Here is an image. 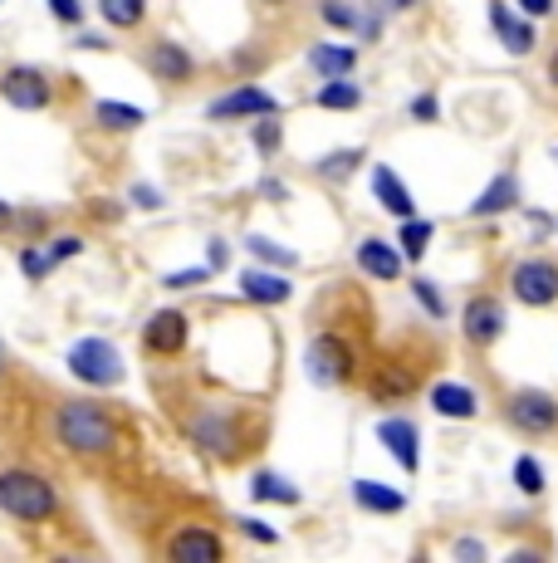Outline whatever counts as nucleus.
Masks as SVG:
<instances>
[{
    "instance_id": "nucleus-1",
    "label": "nucleus",
    "mask_w": 558,
    "mask_h": 563,
    "mask_svg": "<svg viewBox=\"0 0 558 563\" xmlns=\"http://www.w3.org/2000/svg\"><path fill=\"white\" fill-rule=\"evenodd\" d=\"M55 437L64 451H79V456H99L113 451L118 441V421L99 402H64L55 411Z\"/></svg>"
},
{
    "instance_id": "nucleus-2",
    "label": "nucleus",
    "mask_w": 558,
    "mask_h": 563,
    "mask_svg": "<svg viewBox=\"0 0 558 563\" xmlns=\"http://www.w3.org/2000/svg\"><path fill=\"white\" fill-rule=\"evenodd\" d=\"M0 510L10 519L40 525V519L55 515V485L35 471H5L0 475Z\"/></svg>"
},
{
    "instance_id": "nucleus-3",
    "label": "nucleus",
    "mask_w": 558,
    "mask_h": 563,
    "mask_svg": "<svg viewBox=\"0 0 558 563\" xmlns=\"http://www.w3.org/2000/svg\"><path fill=\"white\" fill-rule=\"evenodd\" d=\"M69 373L89 387H118L123 383V358L109 339H79L69 349Z\"/></svg>"
},
{
    "instance_id": "nucleus-4",
    "label": "nucleus",
    "mask_w": 558,
    "mask_h": 563,
    "mask_svg": "<svg viewBox=\"0 0 558 563\" xmlns=\"http://www.w3.org/2000/svg\"><path fill=\"white\" fill-rule=\"evenodd\" d=\"M510 295L520 299L524 309L558 305V265H554V260H539V255L520 260V265L510 269Z\"/></svg>"
},
{
    "instance_id": "nucleus-5",
    "label": "nucleus",
    "mask_w": 558,
    "mask_h": 563,
    "mask_svg": "<svg viewBox=\"0 0 558 563\" xmlns=\"http://www.w3.org/2000/svg\"><path fill=\"white\" fill-rule=\"evenodd\" d=\"M510 421L524 431V437H554L558 431V397H549L544 387H520V393H510Z\"/></svg>"
},
{
    "instance_id": "nucleus-6",
    "label": "nucleus",
    "mask_w": 558,
    "mask_h": 563,
    "mask_svg": "<svg viewBox=\"0 0 558 563\" xmlns=\"http://www.w3.org/2000/svg\"><path fill=\"white\" fill-rule=\"evenodd\" d=\"M304 367H309V383L338 387V383H348L353 377V353H348V343H343L338 333H319V339L309 343V353H304Z\"/></svg>"
},
{
    "instance_id": "nucleus-7",
    "label": "nucleus",
    "mask_w": 558,
    "mask_h": 563,
    "mask_svg": "<svg viewBox=\"0 0 558 563\" xmlns=\"http://www.w3.org/2000/svg\"><path fill=\"white\" fill-rule=\"evenodd\" d=\"M490 30H495V40L504 45V54H529L539 45V35H534V20L524 15L514 0H490Z\"/></svg>"
},
{
    "instance_id": "nucleus-8",
    "label": "nucleus",
    "mask_w": 558,
    "mask_h": 563,
    "mask_svg": "<svg viewBox=\"0 0 558 563\" xmlns=\"http://www.w3.org/2000/svg\"><path fill=\"white\" fill-rule=\"evenodd\" d=\"M378 441L388 446V456L402 465L406 475L422 471V431H416V421H406V417H382V421H378Z\"/></svg>"
},
{
    "instance_id": "nucleus-9",
    "label": "nucleus",
    "mask_w": 558,
    "mask_h": 563,
    "mask_svg": "<svg viewBox=\"0 0 558 563\" xmlns=\"http://www.w3.org/2000/svg\"><path fill=\"white\" fill-rule=\"evenodd\" d=\"M460 329H466V339L476 343V349H490V343L504 333V305L490 295H476L460 313Z\"/></svg>"
},
{
    "instance_id": "nucleus-10",
    "label": "nucleus",
    "mask_w": 558,
    "mask_h": 563,
    "mask_svg": "<svg viewBox=\"0 0 558 563\" xmlns=\"http://www.w3.org/2000/svg\"><path fill=\"white\" fill-rule=\"evenodd\" d=\"M0 93H5V103H15V108H49V79L35 69H25V64L5 69Z\"/></svg>"
},
{
    "instance_id": "nucleus-11",
    "label": "nucleus",
    "mask_w": 558,
    "mask_h": 563,
    "mask_svg": "<svg viewBox=\"0 0 558 563\" xmlns=\"http://www.w3.org/2000/svg\"><path fill=\"white\" fill-rule=\"evenodd\" d=\"M143 343H147V353H181L187 349V313H177V309H163V313H153L147 319V329H143Z\"/></svg>"
},
{
    "instance_id": "nucleus-12",
    "label": "nucleus",
    "mask_w": 558,
    "mask_h": 563,
    "mask_svg": "<svg viewBox=\"0 0 558 563\" xmlns=\"http://www.w3.org/2000/svg\"><path fill=\"white\" fill-rule=\"evenodd\" d=\"M167 554H171V563H216L221 554H225V544L211 529H201V525H191V529H181L177 539L167 544Z\"/></svg>"
},
{
    "instance_id": "nucleus-13",
    "label": "nucleus",
    "mask_w": 558,
    "mask_h": 563,
    "mask_svg": "<svg viewBox=\"0 0 558 563\" xmlns=\"http://www.w3.org/2000/svg\"><path fill=\"white\" fill-rule=\"evenodd\" d=\"M402 245H392V241H378V235H368V241L358 245V269L368 279H382V285H388V279H397L402 275Z\"/></svg>"
},
{
    "instance_id": "nucleus-14",
    "label": "nucleus",
    "mask_w": 558,
    "mask_h": 563,
    "mask_svg": "<svg viewBox=\"0 0 558 563\" xmlns=\"http://www.w3.org/2000/svg\"><path fill=\"white\" fill-rule=\"evenodd\" d=\"M265 113H275V99L260 84H241V89H231L225 99L211 103V118H265Z\"/></svg>"
},
{
    "instance_id": "nucleus-15",
    "label": "nucleus",
    "mask_w": 558,
    "mask_h": 563,
    "mask_svg": "<svg viewBox=\"0 0 558 563\" xmlns=\"http://www.w3.org/2000/svg\"><path fill=\"white\" fill-rule=\"evenodd\" d=\"M372 197L382 201V211H392L397 221H406V216H416V197L402 187V177L382 162V167H372Z\"/></svg>"
},
{
    "instance_id": "nucleus-16",
    "label": "nucleus",
    "mask_w": 558,
    "mask_h": 563,
    "mask_svg": "<svg viewBox=\"0 0 558 563\" xmlns=\"http://www.w3.org/2000/svg\"><path fill=\"white\" fill-rule=\"evenodd\" d=\"M504 211H520V177H514V172H500V177L470 201V216H480V221H486V216H504Z\"/></svg>"
},
{
    "instance_id": "nucleus-17",
    "label": "nucleus",
    "mask_w": 558,
    "mask_h": 563,
    "mask_svg": "<svg viewBox=\"0 0 558 563\" xmlns=\"http://www.w3.org/2000/svg\"><path fill=\"white\" fill-rule=\"evenodd\" d=\"M432 411L436 417H446V421H470L480 411V402H476V393H470L466 383H436L432 387Z\"/></svg>"
},
{
    "instance_id": "nucleus-18",
    "label": "nucleus",
    "mask_w": 558,
    "mask_h": 563,
    "mask_svg": "<svg viewBox=\"0 0 558 563\" xmlns=\"http://www.w3.org/2000/svg\"><path fill=\"white\" fill-rule=\"evenodd\" d=\"M353 500H358V510H368V515H402L406 510V495L392 490V485H382V481H353Z\"/></svg>"
},
{
    "instance_id": "nucleus-19",
    "label": "nucleus",
    "mask_w": 558,
    "mask_h": 563,
    "mask_svg": "<svg viewBox=\"0 0 558 563\" xmlns=\"http://www.w3.org/2000/svg\"><path fill=\"white\" fill-rule=\"evenodd\" d=\"M191 437H197L211 456H235V451H241L235 446V427L225 417H216V411H207V417L191 421Z\"/></svg>"
},
{
    "instance_id": "nucleus-20",
    "label": "nucleus",
    "mask_w": 558,
    "mask_h": 563,
    "mask_svg": "<svg viewBox=\"0 0 558 563\" xmlns=\"http://www.w3.org/2000/svg\"><path fill=\"white\" fill-rule=\"evenodd\" d=\"M241 289H245V299H255V305H284V299L294 295V285H289L284 275H270V269H245Z\"/></svg>"
},
{
    "instance_id": "nucleus-21",
    "label": "nucleus",
    "mask_w": 558,
    "mask_h": 563,
    "mask_svg": "<svg viewBox=\"0 0 558 563\" xmlns=\"http://www.w3.org/2000/svg\"><path fill=\"white\" fill-rule=\"evenodd\" d=\"M147 69H153L157 79H167V84H181V79H191V54L163 40V45L147 49Z\"/></svg>"
},
{
    "instance_id": "nucleus-22",
    "label": "nucleus",
    "mask_w": 558,
    "mask_h": 563,
    "mask_svg": "<svg viewBox=\"0 0 558 563\" xmlns=\"http://www.w3.org/2000/svg\"><path fill=\"white\" fill-rule=\"evenodd\" d=\"M353 64H358V49L353 45H314L309 49V69L324 74V79H343V74H353Z\"/></svg>"
},
{
    "instance_id": "nucleus-23",
    "label": "nucleus",
    "mask_w": 558,
    "mask_h": 563,
    "mask_svg": "<svg viewBox=\"0 0 558 563\" xmlns=\"http://www.w3.org/2000/svg\"><path fill=\"white\" fill-rule=\"evenodd\" d=\"M314 103L328 108V113H353V108L362 103V89L348 79V74H343V79H324V89L314 93Z\"/></svg>"
},
{
    "instance_id": "nucleus-24",
    "label": "nucleus",
    "mask_w": 558,
    "mask_h": 563,
    "mask_svg": "<svg viewBox=\"0 0 558 563\" xmlns=\"http://www.w3.org/2000/svg\"><path fill=\"white\" fill-rule=\"evenodd\" d=\"M432 235H436V225H432V221H422V216H406L402 231H397V245H402V255H406V260H422V255H426V245H432Z\"/></svg>"
},
{
    "instance_id": "nucleus-25",
    "label": "nucleus",
    "mask_w": 558,
    "mask_h": 563,
    "mask_svg": "<svg viewBox=\"0 0 558 563\" xmlns=\"http://www.w3.org/2000/svg\"><path fill=\"white\" fill-rule=\"evenodd\" d=\"M250 495H255V500H265V505H299V490H294V485H289L284 481V475H275V471H260V475H255V481H250Z\"/></svg>"
},
{
    "instance_id": "nucleus-26",
    "label": "nucleus",
    "mask_w": 558,
    "mask_h": 563,
    "mask_svg": "<svg viewBox=\"0 0 558 563\" xmlns=\"http://www.w3.org/2000/svg\"><path fill=\"white\" fill-rule=\"evenodd\" d=\"M99 15L109 20L113 30H133V25H143L147 0H99Z\"/></svg>"
},
{
    "instance_id": "nucleus-27",
    "label": "nucleus",
    "mask_w": 558,
    "mask_h": 563,
    "mask_svg": "<svg viewBox=\"0 0 558 563\" xmlns=\"http://www.w3.org/2000/svg\"><path fill=\"white\" fill-rule=\"evenodd\" d=\"M514 485H520V495H544V465H539V456H520L514 461Z\"/></svg>"
},
{
    "instance_id": "nucleus-28",
    "label": "nucleus",
    "mask_w": 558,
    "mask_h": 563,
    "mask_svg": "<svg viewBox=\"0 0 558 563\" xmlns=\"http://www.w3.org/2000/svg\"><path fill=\"white\" fill-rule=\"evenodd\" d=\"M353 167H362V153H358V147H343V153L319 157V177H328V181H343Z\"/></svg>"
},
{
    "instance_id": "nucleus-29",
    "label": "nucleus",
    "mask_w": 558,
    "mask_h": 563,
    "mask_svg": "<svg viewBox=\"0 0 558 563\" xmlns=\"http://www.w3.org/2000/svg\"><path fill=\"white\" fill-rule=\"evenodd\" d=\"M103 128H143V108H127V103H99L93 108Z\"/></svg>"
},
{
    "instance_id": "nucleus-30",
    "label": "nucleus",
    "mask_w": 558,
    "mask_h": 563,
    "mask_svg": "<svg viewBox=\"0 0 558 563\" xmlns=\"http://www.w3.org/2000/svg\"><path fill=\"white\" fill-rule=\"evenodd\" d=\"M319 15H324V25H334V30H358L362 25L358 10H353L348 0H324V5H319Z\"/></svg>"
},
{
    "instance_id": "nucleus-31",
    "label": "nucleus",
    "mask_w": 558,
    "mask_h": 563,
    "mask_svg": "<svg viewBox=\"0 0 558 563\" xmlns=\"http://www.w3.org/2000/svg\"><path fill=\"white\" fill-rule=\"evenodd\" d=\"M49 269H55V255H49V245H45V251H40V245L20 251V275H25V279H45Z\"/></svg>"
},
{
    "instance_id": "nucleus-32",
    "label": "nucleus",
    "mask_w": 558,
    "mask_h": 563,
    "mask_svg": "<svg viewBox=\"0 0 558 563\" xmlns=\"http://www.w3.org/2000/svg\"><path fill=\"white\" fill-rule=\"evenodd\" d=\"M412 295H416V305L432 313V319H446V295L432 285V279H412Z\"/></svg>"
},
{
    "instance_id": "nucleus-33",
    "label": "nucleus",
    "mask_w": 558,
    "mask_h": 563,
    "mask_svg": "<svg viewBox=\"0 0 558 563\" xmlns=\"http://www.w3.org/2000/svg\"><path fill=\"white\" fill-rule=\"evenodd\" d=\"M279 143H284V128H279V118L275 113H265L260 123H255V147H260L265 157L279 153Z\"/></svg>"
},
{
    "instance_id": "nucleus-34",
    "label": "nucleus",
    "mask_w": 558,
    "mask_h": 563,
    "mask_svg": "<svg viewBox=\"0 0 558 563\" xmlns=\"http://www.w3.org/2000/svg\"><path fill=\"white\" fill-rule=\"evenodd\" d=\"M250 255H260L265 265H284V269L299 260L294 251H284V245H275V241H265V235H250Z\"/></svg>"
},
{
    "instance_id": "nucleus-35",
    "label": "nucleus",
    "mask_w": 558,
    "mask_h": 563,
    "mask_svg": "<svg viewBox=\"0 0 558 563\" xmlns=\"http://www.w3.org/2000/svg\"><path fill=\"white\" fill-rule=\"evenodd\" d=\"M216 275L211 265H197V269H177V275H167V289H187V285H207V279Z\"/></svg>"
},
{
    "instance_id": "nucleus-36",
    "label": "nucleus",
    "mask_w": 558,
    "mask_h": 563,
    "mask_svg": "<svg viewBox=\"0 0 558 563\" xmlns=\"http://www.w3.org/2000/svg\"><path fill=\"white\" fill-rule=\"evenodd\" d=\"M49 15H55L59 25H79V20H83V5H79V0H49Z\"/></svg>"
},
{
    "instance_id": "nucleus-37",
    "label": "nucleus",
    "mask_w": 558,
    "mask_h": 563,
    "mask_svg": "<svg viewBox=\"0 0 558 563\" xmlns=\"http://www.w3.org/2000/svg\"><path fill=\"white\" fill-rule=\"evenodd\" d=\"M412 118H416V123H436V118H442V103H436V93H422V99L412 103Z\"/></svg>"
},
{
    "instance_id": "nucleus-38",
    "label": "nucleus",
    "mask_w": 558,
    "mask_h": 563,
    "mask_svg": "<svg viewBox=\"0 0 558 563\" xmlns=\"http://www.w3.org/2000/svg\"><path fill=\"white\" fill-rule=\"evenodd\" d=\"M79 251H83V241H79V235H59V241L49 245V255H55V265H64V260H74Z\"/></svg>"
},
{
    "instance_id": "nucleus-39",
    "label": "nucleus",
    "mask_w": 558,
    "mask_h": 563,
    "mask_svg": "<svg viewBox=\"0 0 558 563\" xmlns=\"http://www.w3.org/2000/svg\"><path fill=\"white\" fill-rule=\"evenodd\" d=\"M235 525H241V529H245V534H250V539H260V544H275V539H279L270 525H260V519H235Z\"/></svg>"
},
{
    "instance_id": "nucleus-40",
    "label": "nucleus",
    "mask_w": 558,
    "mask_h": 563,
    "mask_svg": "<svg viewBox=\"0 0 558 563\" xmlns=\"http://www.w3.org/2000/svg\"><path fill=\"white\" fill-rule=\"evenodd\" d=\"M514 5L524 10L529 20H544V15H554V0H514Z\"/></svg>"
},
{
    "instance_id": "nucleus-41",
    "label": "nucleus",
    "mask_w": 558,
    "mask_h": 563,
    "mask_svg": "<svg viewBox=\"0 0 558 563\" xmlns=\"http://www.w3.org/2000/svg\"><path fill=\"white\" fill-rule=\"evenodd\" d=\"M372 10H378V15H402V10H412L416 0H368Z\"/></svg>"
},
{
    "instance_id": "nucleus-42",
    "label": "nucleus",
    "mask_w": 558,
    "mask_h": 563,
    "mask_svg": "<svg viewBox=\"0 0 558 563\" xmlns=\"http://www.w3.org/2000/svg\"><path fill=\"white\" fill-rule=\"evenodd\" d=\"M456 559H486V544H476V539H460V544H456Z\"/></svg>"
},
{
    "instance_id": "nucleus-43",
    "label": "nucleus",
    "mask_w": 558,
    "mask_h": 563,
    "mask_svg": "<svg viewBox=\"0 0 558 563\" xmlns=\"http://www.w3.org/2000/svg\"><path fill=\"white\" fill-rule=\"evenodd\" d=\"M133 201H137V206H153V211H157V206H163V191H153V187H137V191H133Z\"/></svg>"
},
{
    "instance_id": "nucleus-44",
    "label": "nucleus",
    "mask_w": 558,
    "mask_h": 563,
    "mask_svg": "<svg viewBox=\"0 0 558 563\" xmlns=\"http://www.w3.org/2000/svg\"><path fill=\"white\" fill-rule=\"evenodd\" d=\"M510 563H539V549H514Z\"/></svg>"
},
{
    "instance_id": "nucleus-45",
    "label": "nucleus",
    "mask_w": 558,
    "mask_h": 563,
    "mask_svg": "<svg viewBox=\"0 0 558 563\" xmlns=\"http://www.w3.org/2000/svg\"><path fill=\"white\" fill-rule=\"evenodd\" d=\"M10 225H15V211H10V206L0 201V231H10Z\"/></svg>"
},
{
    "instance_id": "nucleus-46",
    "label": "nucleus",
    "mask_w": 558,
    "mask_h": 563,
    "mask_svg": "<svg viewBox=\"0 0 558 563\" xmlns=\"http://www.w3.org/2000/svg\"><path fill=\"white\" fill-rule=\"evenodd\" d=\"M225 265V245L216 241V245H211V269H221Z\"/></svg>"
},
{
    "instance_id": "nucleus-47",
    "label": "nucleus",
    "mask_w": 558,
    "mask_h": 563,
    "mask_svg": "<svg viewBox=\"0 0 558 563\" xmlns=\"http://www.w3.org/2000/svg\"><path fill=\"white\" fill-rule=\"evenodd\" d=\"M549 84L558 89V49H554V59H549Z\"/></svg>"
},
{
    "instance_id": "nucleus-48",
    "label": "nucleus",
    "mask_w": 558,
    "mask_h": 563,
    "mask_svg": "<svg viewBox=\"0 0 558 563\" xmlns=\"http://www.w3.org/2000/svg\"><path fill=\"white\" fill-rule=\"evenodd\" d=\"M0 363H5V349H0Z\"/></svg>"
},
{
    "instance_id": "nucleus-49",
    "label": "nucleus",
    "mask_w": 558,
    "mask_h": 563,
    "mask_svg": "<svg viewBox=\"0 0 558 563\" xmlns=\"http://www.w3.org/2000/svg\"><path fill=\"white\" fill-rule=\"evenodd\" d=\"M554 162H558V147H554Z\"/></svg>"
},
{
    "instance_id": "nucleus-50",
    "label": "nucleus",
    "mask_w": 558,
    "mask_h": 563,
    "mask_svg": "<svg viewBox=\"0 0 558 563\" xmlns=\"http://www.w3.org/2000/svg\"><path fill=\"white\" fill-rule=\"evenodd\" d=\"M270 5H279V0H270Z\"/></svg>"
}]
</instances>
